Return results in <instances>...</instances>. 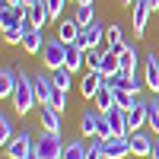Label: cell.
I'll list each match as a JSON object with an SVG mask.
<instances>
[{"label": "cell", "mask_w": 159, "mask_h": 159, "mask_svg": "<svg viewBox=\"0 0 159 159\" xmlns=\"http://www.w3.org/2000/svg\"><path fill=\"white\" fill-rule=\"evenodd\" d=\"M80 3H92V0H76V7H80Z\"/></svg>", "instance_id": "39"}, {"label": "cell", "mask_w": 159, "mask_h": 159, "mask_svg": "<svg viewBox=\"0 0 159 159\" xmlns=\"http://www.w3.org/2000/svg\"><path fill=\"white\" fill-rule=\"evenodd\" d=\"M83 64H86V51L80 45H67V61H64V67H67L70 73H80Z\"/></svg>", "instance_id": "18"}, {"label": "cell", "mask_w": 159, "mask_h": 159, "mask_svg": "<svg viewBox=\"0 0 159 159\" xmlns=\"http://www.w3.org/2000/svg\"><path fill=\"white\" fill-rule=\"evenodd\" d=\"M51 108H54V111H64V108H67V89H57L54 86V96H51Z\"/></svg>", "instance_id": "31"}, {"label": "cell", "mask_w": 159, "mask_h": 159, "mask_svg": "<svg viewBox=\"0 0 159 159\" xmlns=\"http://www.w3.org/2000/svg\"><path fill=\"white\" fill-rule=\"evenodd\" d=\"M147 127H153L156 137H159V105L156 102H150V121H147Z\"/></svg>", "instance_id": "33"}, {"label": "cell", "mask_w": 159, "mask_h": 159, "mask_svg": "<svg viewBox=\"0 0 159 159\" xmlns=\"http://www.w3.org/2000/svg\"><path fill=\"white\" fill-rule=\"evenodd\" d=\"M150 7H153V10H159V0H150Z\"/></svg>", "instance_id": "37"}, {"label": "cell", "mask_w": 159, "mask_h": 159, "mask_svg": "<svg viewBox=\"0 0 159 159\" xmlns=\"http://www.w3.org/2000/svg\"><path fill=\"white\" fill-rule=\"evenodd\" d=\"M80 130H83V137H99L102 130V111L99 108H86L80 115Z\"/></svg>", "instance_id": "8"}, {"label": "cell", "mask_w": 159, "mask_h": 159, "mask_svg": "<svg viewBox=\"0 0 159 159\" xmlns=\"http://www.w3.org/2000/svg\"><path fill=\"white\" fill-rule=\"evenodd\" d=\"M42 61H45V67H48V70L64 67V61H67V42H61V38H51V42L45 45V51H42Z\"/></svg>", "instance_id": "4"}, {"label": "cell", "mask_w": 159, "mask_h": 159, "mask_svg": "<svg viewBox=\"0 0 159 159\" xmlns=\"http://www.w3.org/2000/svg\"><path fill=\"white\" fill-rule=\"evenodd\" d=\"M13 105H16V111H19V115H29L35 105H42V102H38V92H35L32 76H29V73H22V70H19L16 92H13Z\"/></svg>", "instance_id": "1"}, {"label": "cell", "mask_w": 159, "mask_h": 159, "mask_svg": "<svg viewBox=\"0 0 159 159\" xmlns=\"http://www.w3.org/2000/svg\"><path fill=\"white\" fill-rule=\"evenodd\" d=\"M48 19H51V13H48V7H45V0H42V3H35V7H29V22L35 25V29H42Z\"/></svg>", "instance_id": "24"}, {"label": "cell", "mask_w": 159, "mask_h": 159, "mask_svg": "<svg viewBox=\"0 0 159 159\" xmlns=\"http://www.w3.org/2000/svg\"><path fill=\"white\" fill-rule=\"evenodd\" d=\"M45 35H42V29H29L25 32V38H22V51H29V54H42L45 51Z\"/></svg>", "instance_id": "17"}, {"label": "cell", "mask_w": 159, "mask_h": 159, "mask_svg": "<svg viewBox=\"0 0 159 159\" xmlns=\"http://www.w3.org/2000/svg\"><path fill=\"white\" fill-rule=\"evenodd\" d=\"M16 83H19V70L16 67H3L0 70V99H13Z\"/></svg>", "instance_id": "11"}, {"label": "cell", "mask_w": 159, "mask_h": 159, "mask_svg": "<svg viewBox=\"0 0 159 159\" xmlns=\"http://www.w3.org/2000/svg\"><path fill=\"white\" fill-rule=\"evenodd\" d=\"M102 61H105V51H99V48L86 51V70H99V67H102Z\"/></svg>", "instance_id": "30"}, {"label": "cell", "mask_w": 159, "mask_h": 159, "mask_svg": "<svg viewBox=\"0 0 159 159\" xmlns=\"http://www.w3.org/2000/svg\"><path fill=\"white\" fill-rule=\"evenodd\" d=\"M115 105L118 108H124V111H130L137 105V96L134 92H127V89H115Z\"/></svg>", "instance_id": "27"}, {"label": "cell", "mask_w": 159, "mask_h": 159, "mask_svg": "<svg viewBox=\"0 0 159 159\" xmlns=\"http://www.w3.org/2000/svg\"><path fill=\"white\" fill-rule=\"evenodd\" d=\"M121 3H124V7H134V3H137V0H121Z\"/></svg>", "instance_id": "36"}, {"label": "cell", "mask_w": 159, "mask_h": 159, "mask_svg": "<svg viewBox=\"0 0 159 159\" xmlns=\"http://www.w3.org/2000/svg\"><path fill=\"white\" fill-rule=\"evenodd\" d=\"M105 156H108V159L130 156V137H111V140H105Z\"/></svg>", "instance_id": "14"}, {"label": "cell", "mask_w": 159, "mask_h": 159, "mask_svg": "<svg viewBox=\"0 0 159 159\" xmlns=\"http://www.w3.org/2000/svg\"><path fill=\"white\" fill-rule=\"evenodd\" d=\"M118 70H121V61H118V51H105V61H102V67H99V73L102 76H115Z\"/></svg>", "instance_id": "23"}, {"label": "cell", "mask_w": 159, "mask_h": 159, "mask_svg": "<svg viewBox=\"0 0 159 159\" xmlns=\"http://www.w3.org/2000/svg\"><path fill=\"white\" fill-rule=\"evenodd\" d=\"M73 19H76V22L86 29L89 22H96V7H92V3H80V7H76V16H73Z\"/></svg>", "instance_id": "25"}, {"label": "cell", "mask_w": 159, "mask_h": 159, "mask_svg": "<svg viewBox=\"0 0 159 159\" xmlns=\"http://www.w3.org/2000/svg\"><path fill=\"white\" fill-rule=\"evenodd\" d=\"M29 159H42V156H38V153H35V150H32V156H29Z\"/></svg>", "instance_id": "38"}, {"label": "cell", "mask_w": 159, "mask_h": 159, "mask_svg": "<svg viewBox=\"0 0 159 159\" xmlns=\"http://www.w3.org/2000/svg\"><path fill=\"white\" fill-rule=\"evenodd\" d=\"M130 153H134V156H150L153 153V137H147L143 130L130 134Z\"/></svg>", "instance_id": "19"}, {"label": "cell", "mask_w": 159, "mask_h": 159, "mask_svg": "<svg viewBox=\"0 0 159 159\" xmlns=\"http://www.w3.org/2000/svg\"><path fill=\"white\" fill-rule=\"evenodd\" d=\"M35 3H42V0H19V7H35Z\"/></svg>", "instance_id": "35"}, {"label": "cell", "mask_w": 159, "mask_h": 159, "mask_svg": "<svg viewBox=\"0 0 159 159\" xmlns=\"http://www.w3.org/2000/svg\"><path fill=\"white\" fill-rule=\"evenodd\" d=\"M105 42H108V48L124 45V32H121V25H118V22H111V25H108V32H105Z\"/></svg>", "instance_id": "28"}, {"label": "cell", "mask_w": 159, "mask_h": 159, "mask_svg": "<svg viewBox=\"0 0 159 159\" xmlns=\"http://www.w3.org/2000/svg\"><path fill=\"white\" fill-rule=\"evenodd\" d=\"M64 3H67V0H45V7H48V13H51V19H57L61 13H64Z\"/></svg>", "instance_id": "32"}, {"label": "cell", "mask_w": 159, "mask_h": 159, "mask_svg": "<svg viewBox=\"0 0 159 159\" xmlns=\"http://www.w3.org/2000/svg\"><path fill=\"white\" fill-rule=\"evenodd\" d=\"M143 80H147V89H153L159 96V54H147V70H143Z\"/></svg>", "instance_id": "16"}, {"label": "cell", "mask_w": 159, "mask_h": 159, "mask_svg": "<svg viewBox=\"0 0 159 159\" xmlns=\"http://www.w3.org/2000/svg\"><path fill=\"white\" fill-rule=\"evenodd\" d=\"M102 140H111V137H127V111L124 108H115L111 111H102V130H99Z\"/></svg>", "instance_id": "2"}, {"label": "cell", "mask_w": 159, "mask_h": 159, "mask_svg": "<svg viewBox=\"0 0 159 159\" xmlns=\"http://www.w3.org/2000/svg\"><path fill=\"white\" fill-rule=\"evenodd\" d=\"M16 137V124H13V118H7V115H0V143H7Z\"/></svg>", "instance_id": "26"}, {"label": "cell", "mask_w": 159, "mask_h": 159, "mask_svg": "<svg viewBox=\"0 0 159 159\" xmlns=\"http://www.w3.org/2000/svg\"><path fill=\"white\" fill-rule=\"evenodd\" d=\"M51 80H54V86H57V89H70V80H73V73H70L67 67H57Z\"/></svg>", "instance_id": "29"}, {"label": "cell", "mask_w": 159, "mask_h": 159, "mask_svg": "<svg viewBox=\"0 0 159 159\" xmlns=\"http://www.w3.org/2000/svg\"><path fill=\"white\" fill-rule=\"evenodd\" d=\"M86 153H89V147L83 143V137H80V140L64 143V156L61 159H86Z\"/></svg>", "instance_id": "22"}, {"label": "cell", "mask_w": 159, "mask_h": 159, "mask_svg": "<svg viewBox=\"0 0 159 159\" xmlns=\"http://www.w3.org/2000/svg\"><path fill=\"white\" fill-rule=\"evenodd\" d=\"M105 32H108V29H105V25L96 19V22H89L86 29L80 32V42H76V45L83 48V51H92V48H99V45L105 42Z\"/></svg>", "instance_id": "5"}, {"label": "cell", "mask_w": 159, "mask_h": 159, "mask_svg": "<svg viewBox=\"0 0 159 159\" xmlns=\"http://www.w3.org/2000/svg\"><path fill=\"white\" fill-rule=\"evenodd\" d=\"M102 83H105V76L99 70H86L83 83H80V96H83V99H96V92L102 89Z\"/></svg>", "instance_id": "10"}, {"label": "cell", "mask_w": 159, "mask_h": 159, "mask_svg": "<svg viewBox=\"0 0 159 159\" xmlns=\"http://www.w3.org/2000/svg\"><path fill=\"white\" fill-rule=\"evenodd\" d=\"M153 102H156V105H159V96H156V99H153Z\"/></svg>", "instance_id": "40"}, {"label": "cell", "mask_w": 159, "mask_h": 159, "mask_svg": "<svg viewBox=\"0 0 159 159\" xmlns=\"http://www.w3.org/2000/svg\"><path fill=\"white\" fill-rule=\"evenodd\" d=\"M92 102H96L99 111H111V108H115V89L108 86V80L102 83V89L96 92V99H92Z\"/></svg>", "instance_id": "20"}, {"label": "cell", "mask_w": 159, "mask_h": 159, "mask_svg": "<svg viewBox=\"0 0 159 159\" xmlns=\"http://www.w3.org/2000/svg\"><path fill=\"white\" fill-rule=\"evenodd\" d=\"M35 153L42 156V159H61V156H64L61 134H51V130H45L42 137H35Z\"/></svg>", "instance_id": "3"}, {"label": "cell", "mask_w": 159, "mask_h": 159, "mask_svg": "<svg viewBox=\"0 0 159 159\" xmlns=\"http://www.w3.org/2000/svg\"><path fill=\"white\" fill-rule=\"evenodd\" d=\"M32 150H35L32 134H16V137L7 143V156H10V159H29Z\"/></svg>", "instance_id": "6"}, {"label": "cell", "mask_w": 159, "mask_h": 159, "mask_svg": "<svg viewBox=\"0 0 159 159\" xmlns=\"http://www.w3.org/2000/svg\"><path fill=\"white\" fill-rule=\"evenodd\" d=\"M32 83H35V92H38V102L48 105L51 96H54V80H51L48 73H32Z\"/></svg>", "instance_id": "12"}, {"label": "cell", "mask_w": 159, "mask_h": 159, "mask_svg": "<svg viewBox=\"0 0 159 159\" xmlns=\"http://www.w3.org/2000/svg\"><path fill=\"white\" fill-rule=\"evenodd\" d=\"M80 32H83V25H80L76 19H64L57 25V38L61 42H67V45H76L80 42Z\"/></svg>", "instance_id": "15"}, {"label": "cell", "mask_w": 159, "mask_h": 159, "mask_svg": "<svg viewBox=\"0 0 159 159\" xmlns=\"http://www.w3.org/2000/svg\"><path fill=\"white\" fill-rule=\"evenodd\" d=\"M102 159H108V156H102Z\"/></svg>", "instance_id": "41"}, {"label": "cell", "mask_w": 159, "mask_h": 159, "mask_svg": "<svg viewBox=\"0 0 159 159\" xmlns=\"http://www.w3.org/2000/svg\"><path fill=\"white\" fill-rule=\"evenodd\" d=\"M147 121H150V102L137 99V105L127 111V137H130V134H137L140 127H147Z\"/></svg>", "instance_id": "7"}, {"label": "cell", "mask_w": 159, "mask_h": 159, "mask_svg": "<svg viewBox=\"0 0 159 159\" xmlns=\"http://www.w3.org/2000/svg\"><path fill=\"white\" fill-rule=\"evenodd\" d=\"M111 51H118V61H121V70H127V73H137V64H140V54H137V48L134 45H118V48H111Z\"/></svg>", "instance_id": "9"}, {"label": "cell", "mask_w": 159, "mask_h": 159, "mask_svg": "<svg viewBox=\"0 0 159 159\" xmlns=\"http://www.w3.org/2000/svg\"><path fill=\"white\" fill-rule=\"evenodd\" d=\"M42 127L45 130H51V134H61V111H54L51 105H42Z\"/></svg>", "instance_id": "21"}, {"label": "cell", "mask_w": 159, "mask_h": 159, "mask_svg": "<svg viewBox=\"0 0 159 159\" xmlns=\"http://www.w3.org/2000/svg\"><path fill=\"white\" fill-rule=\"evenodd\" d=\"M150 13H153L150 0H137V3H134V35H137V38L147 32V19H150Z\"/></svg>", "instance_id": "13"}, {"label": "cell", "mask_w": 159, "mask_h": 159, "mask_svg": "<svg viewBox=\"0 0 159 159\" xmlns=\"http://www.w3.org/2000/svg\"><path fill=\"white\" fill-rule=\"evenodd\" d=\"M150 159H159V137L153 140V153H150Z\"/></svg>", "instance_id": "34"}]
</instances>
